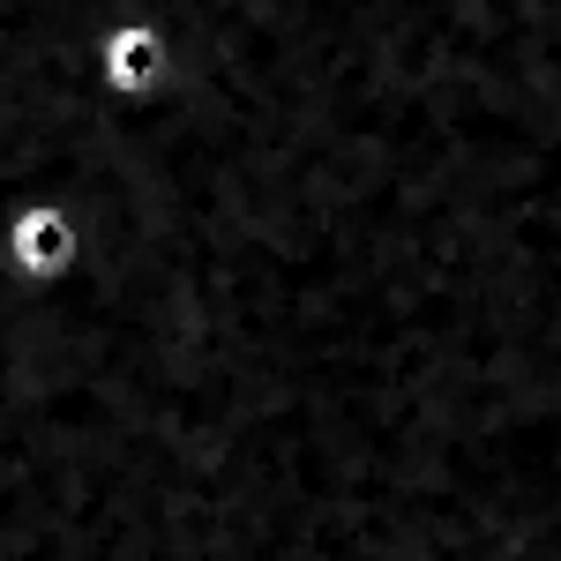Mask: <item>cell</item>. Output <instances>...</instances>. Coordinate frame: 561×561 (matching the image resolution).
I'll return each mask as SVG.
<instances>
[{
	"instance_id": "cell-1",
	"label": "cell",
	"mask_w": 561,
	"mask_h": 561,
	"mask_svg": "<svg viewBox=\"0 0 561 561\" xmlns=\"http://www.w3.org/2000/svg\"><path fill=\"white\" fill-rule=\"evenodd\" d=\"M83 262V217L68 210L60 195H23L8 225H0V270L23 285V293H53L68 285Z\"/></svg>"
},
{
	"instance_id": "cell-2",
	"label": "cell",
	"mask_w": 561,
	"mask_h": 561,
	"mask_svg": "<svg viewBox=\"0 0 561 561\" xmlns=\"http://www.w3.org/2000/svg\"><path fill=\"white\" fill-rule=\"evenodd\" d=\"M90 76L113 105H158L165 83H173V45L150 15H113L90 38Z\"/></svg>"
}]
</instances>
